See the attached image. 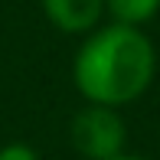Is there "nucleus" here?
<instances>
[{
  "mask_svg": "<svg viewBox=\"0 0 160 160\" xmlns=\"http://www.w3.org/2000/svg\"><path fill=\"white\" fill-rule=\"evenodd\" d=\"M157 72L154 42L137 26L111 23L105 30H92L82 42L72 65L75 88L88 98V105L118 108L141 98Z\"/></svg>",
  "mask_w": 160,
  "mask_h": 160,
  "instance_id": "1",
  "label": "nucleus"
},
{
  "mask_svg": "<svg viewBox=\"0 0 160 160\" xmlns=\"http://www.w3.org/2000/svg\"><path fill=\"white\" fill-rule=\"evenodd\" d=\"M124 121L114 108L108 105H88L72 118L69 137L72 147L88 160H111L118 154H124Z\"/></svg>",
  "mask_w": 160,
  "mask_h": 160,
  "instance_id": "2",
  "label": "nucleus"
},
{
  "mask_svg": "<svg viewBox=\"0 0 160 160\" xmlns=\"http://www.w3.org/2000/svg\"><path fill=\"white\" fill-rule=\"evenodd\" d=\"M42 13L62 33H92L105 13V0H42Z\"/></svg>",
  "mask_w": 160,
  "mask_h": 160,
  "instance_id": "3",
  "label": "nucleus"
},
{
  "mask_svg": "<svg viewBox=\"0 0 160 160\" xmlns=\"http://www.w3.org/2000/svg\"><path fill=\"white\" fill-rule=\"evenodd\" d=\"M108 13L114 17V23L124 26H141L160 10V0H105Z\"/></svg>",
  "mask_w": 160,
  "mask_h": 160,
  "instance_id": "4",
  "label": "nucleus"
},
{
  "mask_svg": "<svg viewBox=\"0 0 160 160\" xmlns=\"http://www.w3.org/2000/svg\"><path fill=\"white\" fill-rule=\"evenodd\" d=\"M0 160H39V154L30 144H7L0 147Z\"/></svg>",
  "mask_w": 160,
  "mask_h": 160,
  "instance_id": "5",
  "label": "nucleus"
},
{
  "mask_svg": "<svg viewBox=\"0 0 160 160\" xmlns=\"http://www.w3.org/2000/svg\"><path fill=\"white\" fill-rule=\"evenodd\" d=\"M111 160H144V157H134V154H118V157H111Z\"/></svg>",
  "mask_w": 160,
  "mask_h": 160,
  "instance_id": "6",
  "label": "nucleus"
}]
</instances>
